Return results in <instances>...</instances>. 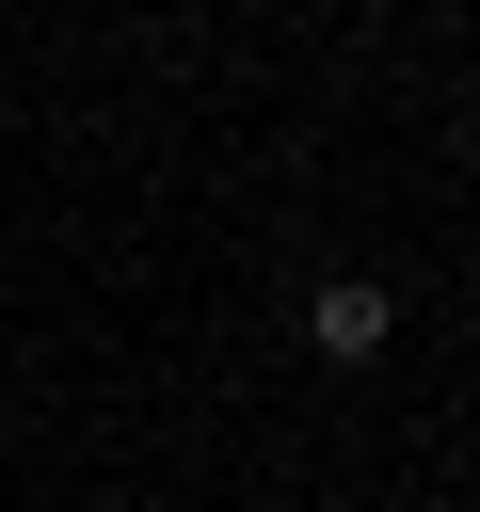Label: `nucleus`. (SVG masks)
Returning <instances> with one entry per match:
<instances>
[{
    "mask_svg": "<svg viewBox=\"0 0 480 512\" xmlns=\"http://www.w3.org/2000/svg\"><path fill=\"white\" fill-rule=\"evenodd\" d=\"M384 320H400V304H384V288H368V272H336V288H320V304H304V336H320V352H336V368H368V352H384Z\"/></svg>",
    "mask_w": 480,
    "mask_h": 512,
    "instance_id": "1",
    "label": "nucleus"
}]
</instances>
